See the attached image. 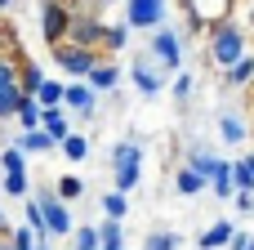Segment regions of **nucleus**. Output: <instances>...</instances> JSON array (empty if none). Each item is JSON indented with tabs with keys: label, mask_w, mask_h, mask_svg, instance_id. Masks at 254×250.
<instances>
[{
	"label": "nucleus",
	"mask_w": 254,
	"mask_h": 250,
	"mask_svg": "<svg viewBox=\"0 0 254 250\" xmlns=\"http://www.w3.org/2000/svg\"><path fill=\"white\" fill-rule=\"evenodd\" d=\"M13 250H36V233H31V224H22V228H13Z\"/></svg>",
	"instance_id": "f704fd0d"
},
{
	"label": "nucleus",
	"mask_w": 254,
	"mask_h": 250,
	"mask_svg": "<svg viewBox=\"0 0 254 250\" xmlns=\"http://www.w3.org/2000/svg\"><path fill=\"white\" fill-rule=\"evenodd\" d=\"M219 134H223V143H246V125H241V116H223L219 121Z\"/></svg>",
	"instance_id": "393cba45"
},
{
	"label": "nucleus",
	"mask_w": 254,
	"mask_h": 250,
	"mask_svg": "<svg viewBox=\"0 0 254 250\" xmlns=\"http://www.w3.org/2000/svg\"><path fill=\"white\" fill-rule=\"evenodd\" d=\"M54 192H58V197H63V201H67V206H71V201H80V192H85V183H80V179H76V174H63V179H58V188H54Z\"/></svg>",
	"instance_id": "cd10ccee"
},
{
	"label": "nucleus",
	"mask_w": 254,
	"mask_h": 250,
	"mask_svg": "<svg viewBox=\"0 0 254 250\" xmlns=\"http://www.w3.org/2000/svg\"><path fill=\"white\" fill-rule=\"evenodd\" d=\"M174 98H179V103L192 98V76H174Z\"/></svg>",
	"instance_id": "e433bc0d"
},
{
	"label": "nucleus",
	"mask_w": 254,
	"mask_h": 250,
	"mask_svg": "<svg viewBox=\"0 0 254 250\" xmlns=\"http://www.w3.org/2000/svg\"><path fill=\"white\" fill-rule=\"evenodd\" d=\"M4 192L9 197H27V170H4Z\"/></svg>",
	"instance_id": "2f4dec72"
},
{
	"label": "nucleus",
	"mask_w": 254,
	"mask_h": 250,
	"mask_svg": "<svg viewBox=\"0 0 254 250\" xmlns=\"http://www.w3.org/2000/svg\"><path fill=\"white\" fill-rule=\"evenodd\" d=\"M94 4H112V0H94Z\"/></svg>",
	"instance_id": "37998d69"
},
{
	"label": "nucleus",
	"mask_w": 254,
	"mask_h": 250,
	"mask_svg": "<svg viewBox=\"0 0 254 250\" xmlns=\"http://www.w3.org/2000/svg\"><path fill=\"white\" fill-rule=\"evenodd\" d=\"M58 152H63V157H67V161H85V157H89V139H85V134H76V130H71V134H67V139H58Z\"/></svg>",
	"instance_id": "a211bd4d"
},
{
	"label": "nucleus",
	"mask_w": 254,
	"mask_h": 250,
	"mask_svg": "<svg viewBox=\"0 0 254 250\" xmlns=\"http://www.w3.org/2000/svg\"><path fill=\"white\" fill-rule=\"evenodd\" d=\"M143 250H179V233L156 228V233H147V246H143Z\"/></svg>",
	"instance_id": "c756f323"
},
{
	"label": "nucleus",
	"mask_w": 254,
	"mask_h": 250,
	"mask_svg": "<svg viewBox=\"0 0 254 250\" xmlns=\"http://www.w3.org/2000/svg\"><path fill=\"white\" fill-rule=\"evenodd\" d=\"M27 224H31V233H49V228H45V215H40V206H36V197L27 201Z\"/></svg>",
	"instance_id": "c9c22d12"
},
{
	"label": "nucleus",
	"mask_w": 254,
	"mask_h": 250,
	"mask_svg": "<svg viewBox=\"0 0 254 250\" xmlns=\"http://www.w3.org/2000/svg\"><path fill=\"white\" fill-rule=\"evenodd\" d=\"M232 183H237V192H254V157L232 161Z\"/></svg>",
	"instance_id": "aec40b11"
},
{
	"label": "nucleus",
	"mask_w": 254,
	"mask_h": 250,
	"mask_svg": "<svg viewBox=\"0 0 254 250\" xmlns=\"http://www.w3.org/2000/svg\"><path fill=\"white\" fill-rule=\"evenodd\" d=\"M98 250H125V237H121V219H107L98 228Z\"/></svg>",
	"instance_id": "4be33fe9"
},
{
	"label": "nucleus",
	"mask_w": 254,
	"mask_h": 250,
	"mask_svg": "<svg viewBox=\"0 0 254 250\" xmlns=\"http://www.w3.org/2000/svg\"><path fill=\"white\" fill-rule=\"evenodd\" d=\"M152 58H156L165 72H179V63H183V40H179V31L156 27V31H152Z\"/></svg>",
	"instance_id": "0eeeda50"
},
{
	"label": "nucleus",
	"mask_w": 254,
	"mask_h": 250,
	"mask_svg": "<svg viewBox=\"0 0 254 250\" xmlns=\"http://www.w3.org/2000/svg\"><path fill=\"white\" fill-rule=\"evenodd\" d=\"M36 103H40V107H54V103H63V81H40V89H36Z\"/></svg>",
	"instance_id": "bb28decb"
},
{
	"label": "nucleus",
	"mask_w": 254,
	"mask_h": 250,
	"mask_svg": "<svg viewBox=\"0 0 254 250\" xmlns=\"http://www.w3.org/2000/svg\"><path fill=\"white\" fill-rule=\"evenodd\" d=\"M112 174H116V188H121V192L138 188V179H143V148H138L134 139L116 143V152H112Z\"/></svg>",
	"instance_id": "f03ea898"
},
{
	"label": "nucleus",
	"mask_w": 254,
	"mask_h": 250,
	"mask_svg": "<svg viewBox=\"0 0 254 250\" xmlns=\"http://www.w3.org/2000/svg\"><path fill=\"white\" fill-rule=\"evenodd\" d=\"M103 36H107V22H103V18H94V13H76V9H71V27H67V40H71V45L98 49Z\"/></svg>",
	"instance_id": "39448f33"
},
{
	"label": "nucleus",
	"mask_w": 254,
	"mask_h": 250,
	"mask_svg": "<svg viewBox=\"0 0 254 250\" xmlns=\"http://www.w3.org/2000/svg\"><path fill=\"white\" fill-rule=\"evenodd\" d=\"M18 67H22V58H18L13 49H0V89L18 85Z\"/></svg>",
	"instance_id": "412c9836"
},
{
	"label": "nucleus",
	"mask_w": 254,
	"mask_h": 250,
	"mask_svg": "<svg viewBox=\"0 0 254 250\" xmlns=\"http://www.w3.org/2000/svg\"><path fill=\"white\" fill-rule=\"evenodd\" d=\"M36 250H49V246H40V242H36Z\"/></svg>",
	"instance_id": "c03bdc74"
},
{
	"label": "nucleus",
	"mask_w": 254,
	"mask_h": 250,
	"mask_svg": "<svg viewBox=\"0 0 254 250\" xmlns=\"http://www.w3.org/2000/svg\"><path fill=\"white\" fill-rule=\"evenodd\" d=\"M161 72H165L161 63L152 67V58H134V85H138V94H143V98H156V94H161V85H165V81H161Z\"/></svg>",
	"instance_id": "1a4fd4ad"
},
{
	"label": "nucleus",
	"mask_w": 254,
	"mask_h": 250,
	"mask_svg": "<svg viewBox=\"0 0 254 250\" xmlns=\"http://www.w3.org/2000/svg\"><path fill=\"white\" fill-rule=\"evenodd\" d=\"M0 250H13V246H9V242H4V237H0Z\"/></svg>",
	"instance_id": "a19ab883"
},
{
	"label": "nucleus",
	"mask_w": 254,
	"mask_h": 250,
	"mask_svg": "<svg viewBox=\"0 0 254 250\" xmlns=\"http://www.w3.org/2000/svg\"><path fill=\"white\" fill-rule=\"evenodd\" d=\"M250 81H254V54H241V58L228 67V85L241 89V85H250Z\"/></svg>",
	"instance_id": "6ab92c4d"
},
{
	"label": "nucleus",
	"mask_w": 254,
	"mask_h": 250,
	"mask_svg": "<svg viewBox=\"0 0 254 250\" xmlns=\"http://www.w3.org/2000/svg\"><path fill=\"white\" fill-rule=\"evenodd\" d=\"M18 98H22V89H18V85L0 89V121H9V116L18 112Z\"/></svg>",
	"instance_id": "473e14b6"
},
{
	"label": "nucleus",
	"mask_w": 254,
	"mask_h": 250,
	"mask_svg": "<svg viewBox=\"0 0 254 250\" xmlns=\"http://www.w3.org/2000/svg\"><path fill=\"white\" fill-rule=\"evenodd\" d=\"M9 233H13V228H9V224H4V215H0V237H9Z\"/></svg>",
	"instance_id": "ea45409f"
},
{
	"label": "nucleus",
	"mask_w": 254,
	"mask_h": 250,
	"mask_svg": "<svg viewBox=\"0 0 254 250\" xmlns=\"http://www.w3.org/2000/svg\"><path fill=\"white\" fill-rule=\"evenodd\" d=\"M13 121H18L22 130H36V125H40V103H36V94H22V98H18Z\"/></svg>",
	"instance_id": "dca6fc26"
},
{
	"label": "nucleus",
	"mask_w": 254,
	"mask_h": 250,
	"mask_svg": "<svg viewBox=\"0 0 254 250\" xmlns=\"http://www.w3.org/2000/svg\"><path fill=\"white\" fill-rule=\"evenodd\" d=\"M36 206H40V215H45V228L54 233V237H67L76 224H71V215H67V201L58 197V192H36Z\"/></svg>",
	"instance_id": "423d86ee"
},
{
	"label": "nucleus",
	"mask_w": 254,
	"mask_h": 250,
	"mask_svg": "<svg viewBox=\"0 0 254 250\" xmlns=\"http://www.w3.org/2000/svg\"><path fill=\"white\" fill-rule=\"evenodd\" d=\"M40 81H45V72H40L36 63H22V67H18V89H22V94H36Z\"/></svg>",
	"instance_id": "5701e85b"
},
{
	"label": "nucleus",
	"mask_w": 254,
	"mask_h": 250,
	"mask_svg": "<svg viewBox=\"0 0 254 250\" xmlns=\"http://www.w3.org/2000/svg\"><path fill=\"white\" fill-rule=\"evenodd\" d=\"M232 201H237L241 215H250V210H254V192H232Z\"/></svg>",
	"instance_id": "4c0bfd02"
},
{
	"label": "nucleus",
	"mask_w": 254,
	"mask_h": 250,
	"mask_svg": "<svg viewBox=\"0 0 254 250\" xmlns=\"http://www.w3.org/2000/svg\"><path fill=\"white\" fill-rule=\"evenodd\" d=\"M0 166H4V170H27V152L13 143V148H4V152H0Z\"/></svg>",
	"instance_id": "72a5a7b5"
},
{
	"label": "nucleus",
	"mask_w": 254,
	"mask_h": 250,
	"mask_svg": "<svg viewBox=\"0 0 254 250\" xmlns=\"http://www.w3.org/2000/svg\"><path fill=\"white\" fill-rule=\"evenodd\" d=\"M210 192H214V197H223V201L237 192V183H232V161H219V170L210 174Z\"/></svg>",
	"instance_id": "f3484780"
},
{
	"label": "nucleus",
	"mask_w": 254,
	"mask_h": 250,
	"mask_svg": "<svg viewBox=\"0 0 254 250\" xmlns=\"http://www.w3.org/2000/svg\"><path fill=\"white\" fill-rule=\"evenodd\" d=\"M219 161H223V157H210V152H205V148H196V152H192V157H188V166H192V170H196V174H205V179H210V174H214V170H219Z\"/></svg>",
	"instance_id": "a878e982"
},
{
	"label": "nucleus",
	"mask_w": 254,
	"mask_h": 250,
	"mask_svg": "<svg viewBox=\"0 0 254 250\" xmlns=\"http://www.w3.org/2000/svg\"><path fill=\"white\" fill-rule=\"evenodd\" d=\"M174 188H179L183 197H196V192H205V188H210V179H205V174H196L192 166H183V170L174 174Z\"/></svg>",
	"instance_id": "4468645a"
},
{
	"label": "nucleus",
	"mask_w": 254,
	"mask_h": 250,
	"mask_svg": "<svg viewBox=\"0 0 254 250\" xmlns=\"http://www.w3.org/2000/svg\"><path fill=\"white\" fill-rule=\"evenodd\" d=\"M40 130H45V134H54V139H67V134H71L63 103H54V107H40Z\"/></svg>",
	"instance_id": "9b49d317"
},
{
	"label": "nucleus",
	"mask_w": 254,
	"mask_h": 250,
	"mask_svg": "<svg viewBox=\"0 0 254 250\" xmlns=\"http://www.w3.org/2000/svg\"><path fill=\"white\" fill-rule=\"evenodd\" d=\"M67 27H71V4L45 0V4H40V36H45V45L67 40Z\"/></svg>",
	"instance_id": "20e7f679"
},
{
	"label": "nucleus",
	"mask_w": 254,
	"mask_h": 250,
	"mask_svg": "<svg viewBox=\"0 0 254 250\" xmlns=\"http://www.w3.org/2000/svg\"><path fill=\"white\" fill-rule=\"evenodd\" d=\"M228 246H232V250H254V237H250V233H232Z\"/></svg>",
	"instance_id": "58836bf2"
},
{
	"label": "nucleus",
	"mask_w": 254,
	"mask_h": 250,
	"mask_svg": "<svg viewBox=\"0 0 254 250\" xmlns=\"http://www.w3.org/2000/svg\"><path fill=\"white\" fill-rule=\"evenodd\" d=\"M125 40H129V22H112V27H107V36H103V45H107V49H125Z\"/></svg>",
	"instance_id": "7c9ffc66"
},
{
	"label": "nucleus",
	"mask_w": 254,
	"mask_h": 250,
	"mask_svg": "<svg viewBox=\"0 0 254 250\" xmlns=\"http://www.w3.org/2000/svg\"><path fill=\"white\" fill-rule=\"evenodd\" d=\"M241 54H246V31H241L237 22L219 18V22L210 27V58H214V67H223V72H228Z\"/></svg>",
	"instance_id": "f257e3e1"
},
{
	"label": "nucleus",
	"mask_w": 254,
	"mask_h": 250,
	"mask_svg": "<svg viewBox=\"0 0 254 250\" xmlns=\"http://www.w3.org/2000/svg\"><path fill=\"white\" fill-rule=\"evenodd\" d=\"M71 250H98V228H71Z\"/></svg>",
	"instance_id": "c85d7f7f"
},
{
	"label": "nucleus",
	"mask_w": 254,
	"mask_h": 250,
	"mask_svg": "<svg viewBox=\"0 0 254 250\" xmlns=\"http://www.w3.org/2000/svg\"><path fill=\"white\" fill-rule=\"evenodd\" d=\"M85 81H89V89H94V94H103V89H116L121 72H116V63H94Z\"/></svg>",
	"instance_id": "ddd939ff"
},
{
	"label": "nucleus",
	"mask_w": 254,
	"mask_h": 250,
	"mask_svg": "<svg viewBox=\"0 0 254 250\" xmlns=\"http://www.w3.org/2000/svg\"><path fill=\"white\" fill-rule=\"evenodd\" d=\"M54 63L63 67V76H89V67L98 63V49H85V45L58 40V45H54Z\"/></svg>",
	"instance_id": "7ed1b4c3"
},
{
	"label": "nucleus",
	"mask_w": 254,
	"mask_h": 250,
	"mask_svg": "<svg viewBox=\"0 0 254 250\" xmlns=\"http://www.w3.org/2000/svg\"><path fill=\"white\" fill-rule=\"evenodd\" d=\"M125 22H129V31L134 27L138 31H156L165 22V0H129L125 4Z\"/></svg>",
	"instance_id": "6e6552de"
},
{
	"label": "nucleus",
	"mask_w": 254,
	"mask_h": 250,
	"mask_svg": "<svg viewBox=\"0 0 254 250\" xmlns=\"http://www.w3.org/2000/svg\"><path fill=\"white\" fill-rule=\"evenodd\" d=\"M125 210H129V197L116 188V192H103V215L107 219H125Z\"/></svg>",
	"instance_id": "b1692460"
},
{
	"label": "nucleus",
	"mask_w": 254,
	"mask_h": 250,
	"mask_svg": "<svg viewBox=\"0 0 254 250\" xmlns=\"http://www.w3.org/2000/svg\"><path fill=\"white\" fill-rule=\"evenodd\" d=\"M9 4H13V0H0V9H9Z\"/></svg>",
	"instance_id": "79ce46f5"
},
{
	"label": "nucleus",
	"mask_w": 254,
	"mask_h": 250,
	"mask_svg": "<svg viewBox=\"0 0 254 250\" xmlns=\"http://www.w3.org/2000/svg\"><path fill=\"white\" fill-rule=\"evenodd\" d=\"M18 148H22L27 157H31V152H58V139L36 125V130H22V134H18Z\"/></svg>",
	"instance_id": "f8f14e48"
},
{
	"label": "nucleus",
	"mask_w": 254,
	"mask_h": 250,
	"mask_svg": "<svg viewBox=\"0 0 254 250\" xmlns=\"http://www.w3.org/2000/svg\"><path fill=\"white\" fill-rule=\"evenodd\" d=\"M232 233H237V228H232L228 219H219V224H210V228L201 233V250H219V246H228V242H232Z\"/></svg>",
	"instance_id": "2eb2a0df"
},
{
	"label": "nucleus",
	"mask_w": 254,
	"mask_h": 250,
	"mask_svg": "<svg viewBox=\"0 0 254 250\" xmlns=\"http://www.w3.org/2000/svg\"><path fill=\"white\" fill-rule=\"evenodd\" d=\"M0 49H4V45H0ZM9 49H13V45H9Z\"/></svg>",
	"instance_id": "a18cd8bd"
},
{
	"label": "nucleus",
	"mask_w": 254,
	"mask_h": 250,
	"mask_svg": "<svg viewBox=\"0 0 254 250\" xmlns=\"http://www.w3.org/2000/svg\"><path fill=\"white\" fill-rule=\"evenodd\" d=\"M63 107H67V112H76V116H94L98 98H94V89H89V85H63Z\"/></svg>",
	"instance_id": "9d476101"
}]
</instances>
